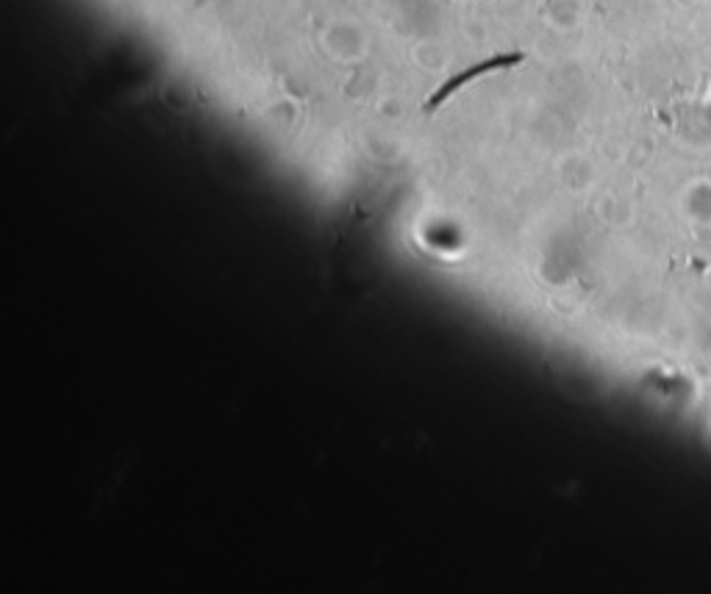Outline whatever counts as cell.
<instances>
[{"label":"cell","mask_w":711,"mask_h":594,"mask_svg":"<svg viewBox=\"0 0 711 594\" xmlns=\"http://www.w3.org/2000/svg\"><path fill=\"white\" fill-rule=\"evenodd\" d=\"M523 62V53H514V56H492V59H487V62L475 64V67H470V70H464L462 75H456V78H450L448 84H442V87L431 95V100L425 103V109L428 112H434L442 100H448L453 92L459 87H464L467 81H473V78H478V75L489 73V70H500V67H512V64H520Z\"/></svg>","instance_id":"cell-1"}]
</instances>
